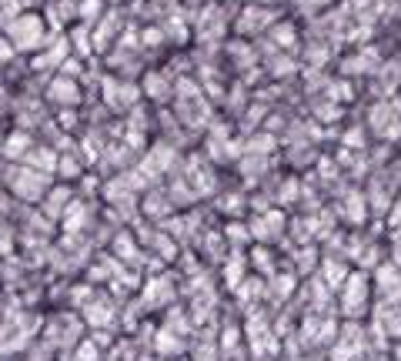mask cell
Masks as SVG:
<instances>
[{
  "instance_id": "cell-1",
  "label": "cell",
  "mask_w": 401,
  "mask_h": 361,
  "mask_svg": "<svg viewBox=\"0 0 401 361\" xmlns=\"http://www.w3.org/2000/svg\"><path fill=\"white\" fill-rule=\"evenodd\" d=\"M338 318L345 322H364L368 311L375 308V281L371 274H361V271H351L348 278L338 284Z\"/></svg>"
}]
</instances>
